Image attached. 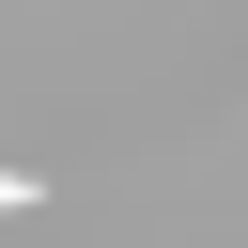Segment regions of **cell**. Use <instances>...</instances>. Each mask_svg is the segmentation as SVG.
<instances>
[{
	"mask_svg": "<svg viewBox=\"0 0 248 248\" xmlns=\"http://www.w3.org/2000/svg\"><path fill=\"white\" fill-rule=\"evenodd\" d=\"M31 202H46V186H31V170H0V217H31Z\"/></svg>",
	"mask_w": 248,
	"mask_h": 248,
	"instance_id": "1",
	"label": "cell"
}]
</instances>
